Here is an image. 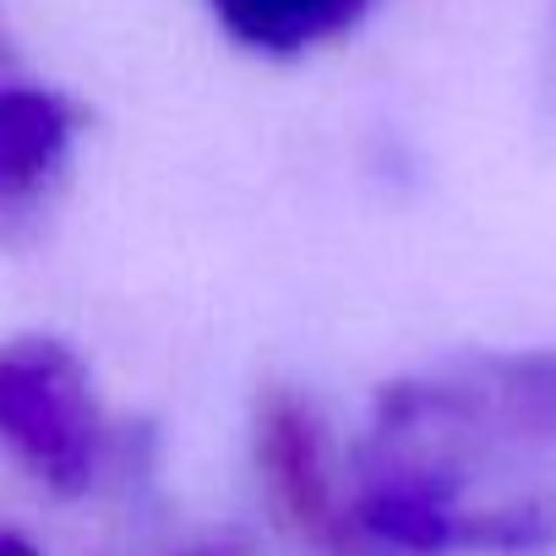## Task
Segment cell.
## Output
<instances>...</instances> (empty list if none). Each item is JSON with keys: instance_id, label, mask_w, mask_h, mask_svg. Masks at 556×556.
<instances>
[{"instance_id": "8992f818", "label": "cell", "mask_w": 556, "mask_h": 556, "mask_svg": "<svg viewBox=\"0 0 556 556\" xmlns=\"http://www.w3.org/2000/svg\"><path fill=\"white\" fill-rule=\"evenodd\" d=\"M0 556H39L28 540H17V534H7V529H0Z\"/></svg>"}, {"instance_id": "7a4b0ae2", "label": "cell", "mask_w": 556, "mask_h": 556, "mask_svg": "<svg viewBox=\"0 0 556 556\" xmlns=\"http://www.w3.org/2000/svg\"><path fill=\"white\" fill-rule=\"evenodd\" d=\"M0 442L50 491L83 496L104 469V415L83 361L55 339L0 344Z\"/></svg>"}, {"instance_id": "6da1fadb", "label": "cell", "mask_w": 556, "mask_h": 556, "mask_svg": "<svg viewBox=\"0 0 556 556\" xmlns=\"http://www.w3.org/2000/svg\"><path fill=\"white\" fill-rule=\"evenodd\" d=\"M556 442V350L475 355L388 382L371 415V453L415 458L469 485V458L491 447Z\"/></svg>"}, {"instance_id": "5b68a950", "label": "cell", "mask_w": 556, "mask_h": 556, "mask_svg": "<svg viewBox=\"0 0 556 556\" xmlns=\"http://www.w3.org/2000/svg\"><path fill=\"white\" fill-rule=\"evenodd\" d=\"M224 23L262 50H306L328 34H339L361 0H218Z\"/></svg>"}, {"instance_id": "3957f363", "label": "cell", "mask_w": 556, "mask_h": 556, "mask_svg": "<svg viewBox=\"0 0 556 556\" xmlns=\"http://www.w3.org/2000/svg\"><path fill=\"white\" fill-rule=\"evenodd\" d=\"M256 469L262 485L301 540H312L328 556H377L355 523V502H344L323 420L306 399L273 388L256 404Z\"/></svg>"}, {"instance_id": "277c9868", "label": "cell", "mask_w": 556, "mask_h": 556, "mask_svg": "<svg viewBox=\"0 0 556 556\" xmlns=\"http://www.w3.org/2000/svg\"><path fill=\"white\" fill-rule=\"evenodd\" d=\"M72 131L66 104L45 93H0V213L28 207L61 175Z\"/></svg>"}]
</instances>
